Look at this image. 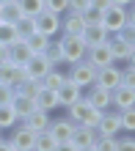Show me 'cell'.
Here are the masks:
<instances>
[{"label": "cell", "instance_id": "6da1fadb", "mask_svg": "<svg viewBox=\"0 0 135 151\" xmlns=\"http://www.w3.org/2000/svg\"><path fill=\"white\" fill-rule=\"evenodd\" d=\"M64 72H66V80H72L75 85H80L86 91V88H91L94 85V80H97V69L88 63V60H77V63H66L64 66Z\"/></svg>", "mask_w": 135, "mask_h": 151}, {"label": "cell", "instance_id": "7a4b0ae2", "mask_svg": "<svg viewBox=\"0 0 135 151\" xmlns=\"http://www.w3.org/2000/svg\"><path fill=\"white\" fill-rule=\"evenodd\" d=\"M58 44H61V58H64V66L66 63H77V60L86 58V41L80 36H58Z\"/></svg>", "mask_w": 135, "mask_h": 151}, {"label": "cell", "instance_id": "3957f363", "mask_svg": "<svg viewBox=\"0 0 135 151\" xmlns=\"http://www.w3.org/2000/svg\"><path fill=\"white\" fill-rule=\"evenodd\" d=\"M66 118L72 124H83V127H94L97 118H99V110H94L86 99H77L75 104L66 107Z\"/></svg>", "mask_w": 135, "mask_h": 151}, {"label": "cell", "instance_id": "277c9868", "mask_svg": "<svg viewBox=\"0 0 135 151\" xmlns=\"http://www.w3.org/2000/svg\"><path fill=\"white\" fill-rule=\"evenodd\" d=\"M105 44H107V52H110L113 63H124V60H132L135 58V44L127 41V39H121L119 33H110Z\"/></svg>", "mask_w": 135, "mask_h": 151}, {"label": "cell", "instance_id": "5b68a950", "mask_svg": "<svg viewBox=\"0 0 135 151\" xmlns=\"http://www.w3.org/2000/svg\"><path fill=\"white\" fill-rule=\"evenodd\" d=\"M33 137H36V132H30L28 127H22V124H17V127L8 129V146H11L14 151H33Z\"/></svg>", "mask_w": 135, "mask_h": 151}, {"label": "cell", "instance_id": "8992f818", "mask_svg": "<svg viewBox=\"0 0 135 151\" xmlns=\"http://www.w3.org/2000/svg\"><path fill=\"white\" fill-rule=\"evenodd\" d=\"M33 22H36V30H39L41 36H47V39L61 36V17H58V14H52V11H39V14L33 17Z\"/></svg>", "mask_w": 135, "mask_h": 151}, {"label": "cell", "instance_id": "52a82bcc", "mask_svg": "<svg viewBox=\"0 0 135 151\" xmlns=\"http://www.w3.org/2000/svg\"><path fill=\"white\" fill-rule=\"evenodd\" d=\"M94 129H97V135H110L116 137L121 132V121H119V110H113V107H107L99 113V118H97L94 124Z\"/></svg>", "mask_w": 135, "mask_h": 151}, {"label": "cell", "instance_id": "ba28073f", "mask_svg": "<svg viewBox=\"0 0 135 151\" xmlns=\"http://www.w3.org/2000/svg\"><path fill=\"white\" fill-rule=\"evenodd\" d=\"M110 107L113 110H127V107H135V85H127V83H119L110 91Z\"/></svg>", "mask_w": 135, "mask_h": 151}, {"label": "cell", "instance_id": "9c48e42d", "mask_svg": "<svg viewBox=\"0 0 135 151\" xmlns=\"http://www.w3.org/2000/svg\"><path fill=\"white\" fill-rule=\"evenodd\" d=\"M124 22H127V8H121V6H107L105 11H102V28H105L107 33H119Z\"/></svg>", "mask_w": 135, "mask_h": 151}, {"label": "cell", "instance_id": "30bf717a", "mask_svg": "<svg viewBox=\"0 0 135 151\" xmlns=\"http://www.w3.org/2000/svg\"><path fill=\"white\" fill-rule=\"evenodd\" d=\"M83 99L91 104L94 110H107L110 107V91H107V88H102V85H91V88H86L83 91Z\"/></svg>", "mask_w": 135, "mask_h": 151}, {"label": "cell", "instance_id": "8fae6325", "mask_svg": "<svg viewBox=\"0 0 135 151\" xmlns=\"http://www.w3.org/2000/svg\"><path fill=\"white\" fill-rule=\"evenodd\" d=\"M47 132L55 137V143H66V140L72 137V132H75V124H72L66 115H61V118H50Z\"/></svg>", "mask_w": 135, "mask_h": 151}, {"label": "cell", "instance_id": "7c38bea8", "mask_svg": "<svg viewBox=\"0 0 135 151\" xmlns=\"http://www.w3.org/2000/svg\"><path fill=\"white\" fill-rule=\"evenodd\" d=\"M119 83H121L119 63H110V66L97 69V80H94V85H102V88H107V91H113V88L119 85Z\"/></svg>", "mask_w": 135, "mask_h": 151}, {"label": "cell", "instance_id": "4fadbf2b", "mask_svg": "<svg viewBox=\"0 0 135 151\" xmlns=\"http://www.w3.org/2000/svg\"><path fill=\"white\" fill-rule=\"evenodd\" d=\"M22 69H25V77H28V80H39V83H41V77L47 74L52 66H50V60L44 55H30L28 63H25Z\"/></svg>", "mask_w": 135, "mask_h": 151}, {"label": "cell", "instance_id": "5bb4252c", "mask_svg": "<svg viewBox=\"0 0 135 151\" xmlns=\"http://www.w3.org/2000/svg\"><path fill=\"white\" fill-rule=\"evenodd\" d=\"M55 96H58V104H61V110H66L69 104H75L77 99H83V88L80 85H75L72 80H66L64 85L55 91Z\"/></svg>", "mask_w": 135, "mask_h": 151}, {"label": "cell", "instance_id": "9a60e30c", "mask_svg": "<svg viewBox=\"0 0 135 151\" xmlns=\"http://www.w3.org/2000/svg\"><path fill=\"white\" fill-rule=\"evenodd\" d=\"M94 140H97V129H94V127H83V124H75V132H72L69 143L75 146L77 151H80V148L94 146Z\"/></svg>", "mask_w": 135, "mask_h": 151}, {"label": "cell", "instance_id": "2e32d148", "mask_svg": "<svg viewBox=\"0 0 135 151\" xmlns=\"http://www.w3.org/2000/svg\"><path fill=\"white\" fill-rule=\"evenodd\" d=\"M83 28H86V22L80 14H75V11L61 14V36H80Z\"/></svg>", "mask_w": 135, "mask_h": 151}, {"label": "cell", "instance_id": "e0dca14e", "mask_svg": "<svg viewBox=\"0 0 135 151\" xmlns=\"http://www.w3.org/2000/svg\"><path fill=\"white\" fill-rule=\"evenodd\" d=\"M33 102H36V110H41V113H55L61 110V104H58V96L55 91H50V88H39V93L33 96Z\"/></svg>", "mask_w": 135, "mask_h": 151}, {"label": "cell", "instance_id": "ac0fdd59", "mask_svg": "<svg viewBox=\"0 0 135 151\" xmlns=\"http://www.w3.org/2000/svg\"><path fill=\"white\" fill-rule=\"evenodd\" d=\"M86 60H88L94 69H102V66H110V63H113L110 52H107V44H97V47H88V50H86Z\"/></svg>", "mask_w": 135, "mask_h": 151}, {"label": "cell", "instance_id": "d6986e66", "mask_svg": "<svg viewBox=\"0 0 135 151\" xmlns=\"http://www.w3.org/2000/svg\"><path fill=\"white\" fill-rule=\"evenodd\" d=\"M107 36H110V33H107L102 25H86L83 33H80V39L86 41V47H97V44H105V41H107Z\"/></svg>", "mask_w": 135, "mask_h": 151}, {"label": "cell", "instance_id": "ffe728a7", "mask_svg": "<svg viewBox=\"0 0 135 151\" xmlns=\"http://www.w3.org/2000/svg\"><path fill=\"white\" fill-rule=\"evenodd\" d=\"M8 104H11V110L17 113V118H20V121L36 110V102L30 99V96H22V93H17V91H14V99L8 102Z\"/></svg>", "mask_w": 135, "mask_h": 151}, {"label": "cell", "instance_id": "44dd1931", "mask_svg": "<svg viewBox=\"0 0 135 151\" xmlns=\"http://www.w3.org/2000/svg\"><path fill=\"white\" fill-rule=\"evenodd\" d=\"M52 115L50 113H41V110H33L30 115H25V118L20 121L22 127H28L30 132H41V129H47V124H50Z\"/></svg>", "mask_w": 135, "mask_h": 151}, {"label": "cell", "instance_id": "7402d4cb", "mask_svg": "<svg viewBox=\"0 0 135 151\" xmlns=\"http://www.w3.org/2000/svg\"><path fill=\"white\" fill-rule=\"evenodd\" d=\"M28 58H30V50H28V44H25L22 39H17L14 44H8V60H11V63L25 66Z\"/></svg>", "mask_w": 135, "mask_h": 151}, {"label": "cell", "instance_id": "603a6c76", "mask_svg": "<svg viewBox=\"0 0 135 151\" xmlns=\"http://www.w3.org/2000/svg\"><path fill=\"white\" fill-rule=\"evenodd\" d=\"M64 83H66V72H64V66H52L50 72L41 77V88H50V91H58Z\"/></svg>", "mask_w": 135, "mask_h": 151}, {"label": "cell", "instance_id": "cb8c5ba5", "mask_svg": "<svg viewBox=\"0 0 135 151\" xmlns=\"http://www.w3.org/2000/svg\"><path fill=\"white\" fill-rule=\"evenodd\" d=\"M41 55L50 60V66H64V58H61V44H58V36L47 41V47L41 50Z\"/></svg>", "mask_w": 135, "mask_h": 151}, {"label": "cell", "instance_id": "d4e9b609", "mask_svg": "<svg viewBox=\"0 0 135 151\" xmlns=\"http://www.w3.org/2000/svg\"><path fill=\"white\" fill-rule=\"evenodd\" d=\"M55 137L50 135L47 129H41V132H36V137H33V151H55Z\"/></svg>", "mask_w": 135, "mask_h": 151}, {"label": "cell", "instance_id": "484cf974", "mask_svg": "<svg viewBox=\"0 0 135 151\" xmlns=\"http://www.w3.org/2000/svg\"><path fill=\"white\" fill-rule=\"evenodd\" d=\"M20 17H22V11H20V6H17V0H11V3H3V6H0V22L14 25Z\"/></svg>", "mask_w": 135, "mask_h": 151}, {"label": "cell", "instance_id": "4316f807", "mask_svg": "<svg viewBox=\"0 0 135 151\" xmlns=\"http://www.w3.org/2000/svg\"><path fill=\"white\" fill-rule=\"evenodd\" d=\"M14 33H17V39H28L30 33H36L33 17H20V19L14 22Z\"/></svg>", "mask_w": 135, "mask_h": 151}, {"label": "cell", "instance_id": "83f0119b", "mask_svg": "<svg viewBox=\"0 0 135 151\" xmlns=\"http://www.w3.org/2000/svg\"><path fill=\"white\" fill-rule=\"evenodd\" d=\"M20 124V118H17V113L11 110V104H0V129L8 132L11 127H17Z\"/></svg>", "mask_w": 135, "mask_h": 151}, {"label": "cell", "instance_id": "f1b7e54d", "mask_svg": "<svg viewBox=\"0 0 135 151\" xmlns=\"http://www.w3.org/2000/svg\"><path fill=\"white\" fill-rule=\"evenodd\" d=\"M22 41L28 44V50H30V55H41V50L47 47V41H50V39H47V36H41V33L36 30V33H30L28 39H22Z\"/></svg>", "mask_w": 135, "mask_h": 151}, {"label": "cell", "instance_id": "f546056e", "mask_svg": "<svg viewBox=\"0 0 135 151\" xmlns=\"http://www.w3.org/2000/svg\"><path fill=\"white\" fill-rule=\"evenodd\" d=\"M22 17H36L39 11H44V0H17Z\"/></svg>", "mask_w": 135, "mask_h": 151}, {"label": "cell", "instance_id": "4dcf8cb0", "mask_svg": "<svg viewBox=\"0 0 135 151\" xmlns=\"http://www.w3.org/2000/svg\"><path fill=\"white\" fill-rule=\"evenodd\" d=\"M39 88H41V83H39V80H28V77H25L22 83L14 88V91H17V93H22V96H30V99H33V96L39 93Z\"/></svg>", "mask_w": 135, "mask_h": 151}, {"label": "cell", "instance_id": "1f68e13d", "mask_svg": "<svg viewBox=\"0 0 135 151\" xmlns=\"http://www.w3.org/2000/svg\"><path fill=\"white\" fill-rule=\"evenodd\" d=\"M119 121H121V132H135V107L119 110Z\"/></svg>", "mask_w": 135, "mask_h": 151}, {"label": "cell", "instance_id": "d6a6232c", "mask_svg": "<svg viewBox=\"0 0 135 151\" xmlns=\"http://www.w3.org/2000/svg\"><path fill=\"white\" fill-rule=\"evenodd\" d=\"M116 151H135L132 132H119V135H116Z\"/></svg>", "mask_w": 135, "mask_h": 151}, {"label": "cell", "instance_id": "836d02e7", "mask_svg": "<svg viewBox=\"0 0 135 151\" xmlns=\"http://www.w3.org/2000/svg\"><path fill=\"white\" fill-rule=\"evenodd\" d=\"M44 11H52V14H66L69 11V0H44Z\"/></svg>", "mask_w": 135, "mask_h": 151}, {"label": "cell", "instance_id": "e575fe53", "mask_svg": "<svg viewBox=\"0 0 135 151\" xmlns=\"http://www.w3.org/2000/svg\"><path fill=\"white\" fill-rule=\"evenodd\" d=\"M119 72H121V83L135 85V63L132 60H124V63L119 66Z\"/></svg>", "mask_w": 135, "mask_h": 151}, {"label": "cell", "instance_id": "d590c367", "mask_svg": "<svg viewBox=\"0 0 135 151\" xmlns=\"http://www.w3.org/2000/svg\"><path fill=\"white\" fill-rule=\"evenodd\" d=\"M94 148L97 151H116V137H110V135H97Z\"/></svg>", "mask_w": 135, "mask_h": 151}, {"label": "cell", "instance_id": "8d00e7d4", "mask_svg": "<svg viewBox=\"0 0 135 151\" xmlns=\"http://www.w3.org/2000/svg\"><path fill=\"white\" fill-rule=\"evenodd\" d=\"M80 17H83L86 25H102V11H99V8H94V6H88Z\"/></svg>", "mask_w": 135, "mask_h": 151}, {"label": "cell", "instance_id": "74e56055", "mask_svg": "<svg viewBox=\"0 0 135 151\" xmlns=\"http://www.w3.org/2000/svg\"><path fill=\"white\" fill-rule=\"evenodd\" d=\"M17 41V33H14V25H6V22H0V44H14Z\"/></svg>", "mask_w": 135, "mask_h": 151}, {"label": "cell", "instance_id": "f35d334b", "mask_svg": "<svg viewBox=\"0 0 135 151\" xmlns=\"http://www.w3.org/2000/svg\"><path fill=\"white\" fill-rule=\"evenodd\" d=\"M119 36L135 44V22H124V25H121V30H119Z\"/></svg>", "mask_w": 135, "mask_h": 151}, {"label": "cell", "instance_id": "ab89813d", "mask_svg": "<svg viewBox=\"0 0 135 151\" xmlns=\"http://www.w3.org/2000/svg\"><path fill=\"white\" fill-rule=\"evenodd\" d=\"M11 99H14V88L6 85V83H0V104H8Z\"/></svg>", "mask_w": 135, "mask_h": 151}, {"label": "cell", "instance_id": "60d3db41", "mask_svg": "<svg viewBox=\"0 0 135 151\" xmlns=\"http://www.w3.org/2000/svg\"><path fill=\"white\" fill-rule=\"evenodd\" d=\"M88 6H91V0H69V11H75V14H83Z\"/></svg>", "mask_w": 135, "mask_h": 151}, {"label": "cell", "instance_id": "b9f144b4", "mask_svg": "<svg viewBox=\"0 0 135 151\" xmlns=\"http://www.w3.org/2000/svg\"><path fill=\"white\" fill-rule=\"evenodd\" d=\"M91 6H94V8H99V11H105V8L110 6V0H91Z\"/></svg>", "mask_w": 135, "mask_h": 151}, {"label": "cell", "instance_id": "7bdbcfd3", "mask_svg": "<svg viewBox=\"0 0 135 151\" xmlns=\"http://www.w3.org/2000/svg\"><path fill=\"white\" fill-rule=\"evenodd\" d=\"M55 151H77V148H75V146H72L69 140H66V143H58V146H55Z\"/></svg>", "mask_w": 135, "mask_h": 151}, {"label": "cell", "instance_id": "ee69618b", "mask_svg": "<svg viewBox=\"0 0 135 151\" xmlns=\"http://www.w3.org/2000/svg\"><path fill=\"white\" fill-rule=\"evenodd\" d=\"M6 60H8V47L0 44V63H6Z\"/></svg>", "mask_w": 135, "mask_h": 151}, {"label": "cell", "instance_id": "f6af8a7d", "mask_svg": "<svg viewBox=\"0 0 135 151\" xmlns=\"http://www.w3.org/2000/svg\"><path fill=\"white\" fill-rule=\"evenodd\" d=\"M132 3H135V0H110V6H121V8H127Z\"/></svg>", "mask_w": 135, "mask_h": 151}, {"label": "cell", "instance_id": "bcb514c9", "mask_svg": "<svg viewBox=\"0 0 135 151\" xmlns=\"http://www.w3.org/2000/svg\"><path fill=\"white\" fill-rule=\"evenodd\" d=\"M0 151H14L11 146H8V140H6V137H3V140H0Z\"/></svg>", "mask_w": 135, "mask_h": 151}, {"label": "cell", "instance_id": "7dc6e473", "mask_svg": "<svg viewBox=\"0 0 135 151\" xmlns=\"http://www.w3.org/2000/svg\"><path fill=\"white\" fill-rule=\"evenodd\" d=\"M80 151H97V148H94V146H88V148H80Z\"/></svg>", "mask_w": 135, "mask_h": 151}, {"label": "cell", "instance_id": "c3c4849f", "mask_svg": "<svg viewBox=\"0 0 135 151\" xmlns=\"http://www.w3.org/2000/svg\"><path fill=\"white\" fill-rule=\"evenodd\" d=\"M3 137H6V132H3V129H0V140H3Z\"/></svg>", "mask_w": 135, "mask_h": 151}, {"label": "cell", "instance_id": "681fc988", "mask_svg": "<svg viewBox=\"0 0 135 151\" xmlns=\"http://www.w3.org/2000/svg\"><path fill=\"white\" fill-rule=\"evenodd\" d=\"M3 3H11V0H0V6H3Z\"/></svg>", "mask_w": 135, "mask_h": 151}]
</instances>
